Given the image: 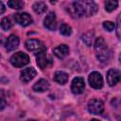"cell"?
Here are the masks:
<instances>
[{"instance_id": "20", "label": "cell", "mask_w": 121, "mask_h": 121, "mask_svg": "<svg viewBox=\"0 0 121 121\" xmlns=\"http://www.w3.org/2000/svg\"><path fill=\"white\" fill-rule=\"evenodd\" d=\"M60 32L64 36H69L72 33V28L67 24H61L60 27Z\"/></svg>"}, {"instance_id": "6", "label": "cell", "mask_w": 121, "mask_h": 121, "mask_svg": "<svg viewBox=\"0 0 121 121\" xmlns=\"http://www.w3.org/2000/svg\"><path fill=\"white\" fill-rule=\"evenodd\" d=\"M88 80L90 86L95 89H101L103 86V78L98 72H92L89 75Z\"/></svg>"}, {"instance_id": "25", "label": "cell", "mask_w": 121, "mask_h": 121, "mask_svg": "<svg viewBox=\"0 0 121 121\" xmlns=\"http://www.w3.org/2000/svg\"><path fill=\"white\" fill-rule=\"evenodd\" d=\"M6 105H7L6 100H5L3 97H0V111L4 110V109H5V107H6Z\"/></svg>"}, {"instance_id": "19", "label": "cell", "mask_w": 121, "mask_h": 121, "mask_svg": "<svg viewBox=\"0 0 121 121\" xmlns=\"http://www.w3.org/2000/svg\"><path fill=\"white\" fill-rule=\"evenodd\" d=\"M9 7L14 9H21L24 7V3L22 0H9Z\"/></svg>"}, {"instance_id": "1", "label": "cell", "mask_w": 121, "mask_h": 121, "mask_svg": "<svg viewBox=\"0 0 121 121\" xmlns=\"http://www.w3.org/2000/svg\"><path fill=\"white\" fill-rule=\"evenodd\" d=\"M97 5L94 0H76L73 9L78 17H89L97 11Z\"/></svg>"}, {"instance_id": "3", "label": "cell", "mask_w": 121, "mask_h": 121, "mask_svg": "<svg viewBox=\"0 0 121 121\" xmlns=\"http://www.w3.org/2000/svg\"><path fill=\"white\" fill-rule=\"evenodd\" d=\"M10 63L15 67H23L29 62V57L24 52H16L10 57Z\"/></svg>"}, {"instance_id": "13", "label": "cell", "mask_w": 121, "mask_h": 121, "mask_svg": "<svg viewBox=\"0 0 121 121\" xmlns=\"http://www.w3.org/2000/svg\"><path fill=\"white\" fill-rule=\"evenodd\" d=\"M19 45V38L15 35H10L7 41H6V43H5V46L7 48L8 51H12L14 50L15 48H17Z\"/></svg>"}, {"instance_id": "9", "label": "cell", "mask_w": 121, "mask_h": 121, "mask_svg": "<svg viewBox=\"0 0 121 121\" xmlns=\"http://www.w3.org/2000/svg\"><path fill=\"white\" fill-rule=\"evenodd\" d=\"M46 50L39 52L36 54V60H37V64L39 65V67L41 69H44L46 68L48 65H50L52 63V61L50 60H48L46 58Z\"/></svg>"}, {"instance_id": "26", "label": "cell", "mask_w": 121, "mask_h": 121, "mask_svg": "<svg viewBox=\"0 0 121 121\" xmlns=\"http://www.w3.org/2000/svg\"><path fill=\"white\" fill-rule=\"evenodd\" d=\"M4 11H5V6H4V4L0 1V14H2Z\"/></svg>"}, {"instance_id": "14", "label": "cell", "mask_w": 121, "mask_h": 121, "mask_svg": "<svg viewBox=\"0 0 121 121\" xmlns=\"http://www.w3.org/2000/svg\"><path fill=\"white\" fill-rule=\"evenodd\" d=\"M53 53L56 57H58L60 59H63L64 57H66L68 55L69 47L66 44H60V45H59L53 49Z\"/></svg>"}, {"instance_id": "23", "label": "cell", "mask_w": 121, "mask_h": 121, "mask_svg": "<svg viewBox=\"0 0 121 121\" xmlns=\"http://www.w3.org/2000/svg\"><path fill=\"white\" fill-rule=\"evenodd\" d=\"M103 27L107 31H112V30L114 29V23H112L111 21H105L103 23Z\"/></svg>"}, {"instance_id": "16", "label": "cell", "mask_w": 121, "mask_h": 121, "mask_svg": "<svg viewBox=\"0 0 121 121\" xmlns=\"http://www.w3.org/2000/svg\"><path fill=\"white\" fill-rule=\"evenodd\" d=\"M54 80L59 84H65L68 81V75L62 71H57L54 74Z\"/></svg>"}, {"instance_id": "22", "label": "cell", "mask_w": 121, "mask_h": 121, "mask_svg": "<svg viewBox=\"0 0 121 121\" xmlns=\"http://www.w3.org/2000/svg\"><path fill=\"white\" fill-rule=\"evenodd\" d=\"M82 40L84 41V43H85L88 46H90V45L92 44V41H93V33L88 32L87 34H85V35L82 37Z\"/></svg>"}, {"instance_id": "24", "label": "cell", "mask_w": 121, "mask_h": 121, "mask_svg": "<svg viewBox=\"0 0 121 121\" xmlns=\"http://www.w3.org/2000/svg\"><path fill=\"white\" fill-rule=\"evenodd\" d=\"M120 17L118 16L117 18V27H116V35H117V38L120 39Z\"/></svg>"}, {"instance_id": "27", "label": "cell", "mask_w": 121, "mask_h": 121, "mask_svg": "<svg viewBox=\"0 0 121 121\" xmlns=\"http://www.w3.org/2000/svg\"><path fill=\"white\" fill-rule=\"evenodd\" d=\"M57 1H58V0H50V2H51V3H53V4H55Z\"/></svg>"}, {"instance_id": "18", "label": "cell", "mask_w": 121, "mask_h": 121, "mask_svg": "<svg viewBox=\"0 0 121 121\" xmlns=\"http://www.w3.org/2000/svg\"><path fill=\"white\" fill-rule=\"evenodd\" d=\"M118 6L117 0H106L105 2V9L107 11H112L114 10Z\"/></svg>"}, {"instance_id": "15", "label": "cell", "mask_w": 121, "mask_h": 121, "mask_svg": "<svg viewBox=\"0 0 121 121\" xmlns=\"http://www.w3.org/2000/svg\"><path fill=\"white\" fill-rule=\"evenodd\" d=\"M48 88H49V83H48L47 80H45V79H43V78L38 80V81L33 85V90H34L35 92H40V93L47 91Z\"/></svg>"}, {"instance_id": "7", "label": "cell", "mask_w": 121, "mask_h": 121, "mask_svg": "<svg viewBox=\"0 0 121 121\" xmlns=\"http://www.w3.org/2000/svg\"><path fill=\"white\" fill-rule=\"evenodd\" d=\"M14 20L17 24H19L22 26H26L30 24H32L33 19L32 17L26 13V12H18L14 14Z\"/></svg>"}, {"instance_id": "11", "label": "cell", "mask_w": 121, "mask_h": 121, "mask_svg": "<svg viewBox=\"0 0 121 121\" xmlns=\"http://www.w3.org/2000/svg\"><path fill=\"white\" fill-rule=\"evenodd\" d=\"M120 80V73L116 69H111L109 70L107 74V81L110 86H114L117 84Z\"/></svg>"}, {"instance_id": "17", "label": "cell", "mask_w": 121, "mask_h": 121, "mask_svg": "<svg viewBox=\"0 0 121 121\" xmlns=\"http://www.w3.org/2000/svg\"><path fill=\"white\" fill-rule=\"evenodd\" d=\"M32 9H33V10H34L35 13L42 14V13H43L47 9V7H46L45 3H43V2H36L32 6Z\"/></svg>"}, {"instance_id": "2", "label": "cell", "mask_w": 121, "mask_h": 121, "mask_svg": "<svg viewBox=\"0 0 121 121\" xmlns=\"http://www.w3.org/2000/svg\"><path fill=\"white\" fill-rule=\"evenodd\" d=\"M95 50L96 58L101 62H107L110 59V50L108 48V45L106 44L104 39L102 37H99L95 42Z\"/></svg>"}, {"instance_id": "8", "label": "cell", "mask_w": 121, "mask_h": 121, "mask_svg": "<svg viewBox=\"0 0 121 121\" xmlns=\"http://www.w3.org/2000/svg\"><path fill=\"white\" fill-rule=\"evenodd\" d=\"M85 88V83L84 79L80 77H77L73 79L72 85H71V90L74 94H81L84 91Z\"/></svg>"}, {"instance_id": "5", "label": "cell", "mask_w": 121, "mask_h": 121, "mask_svg": "<svg viewBox=\"0 0 121 121\" xmlns=\"http://www.w3.org/2000/svg\"><path fill=\"white\" fill-rule=\"evenodd\" d=\"M88 111L92 114H100L104 111V104L101 100L92 99L88 102Z\"/></svg>"}, {"instance_id": "10", "label": "cell", "mask_w": 121, "mask_h": 121, "mask_svg": "<svg viewBox=\"0 0 121 121\" xmlns=\"http://www.w3.org/2000/svg\"><path fill=\"white\" fill-rule=\"evenodd\" d=\"M36 74H37V72L33 67H27V68H25V69L22 70L20 78L23 82L26 83V82L30 81L32 78H34Z\"/></svg>"}, {"instance_id": "12", "label": "cell", "mask_w": 121, "mask_h": 121, "mask_svg": "<svg viewBox=\"0 0 121 121\" xmlns=\"http://www.w3.org/2000/svg\"><path fill=\"white\" fill-rule=\"evenodd\" d=\"M44 26L49 30H55L57 26V21H56V15L54 12H49L43 21Z\"/></svg>"}, {"instance_id": "21", "label": "cell", "mask_w": 121, "mask_h": 121, "mask_svg": "<svg viewBox=\"0 0 121 121\" xmlns=\"http://www.w3.org/2000/svg\"><path fill=\"white\" fill-rule=\"evenodd\" d=\"M0 26H1V27H2L4 30H9V28H11V26H12V23L10 22V20H9V18L5 17V18H3V19L1 20Z\"/></svg>"}, {"instance_id": "4", "label": "cell", "mask_w": 121, "mask_h": 121, "mask_svg": "<svg viewBox=\"0 0 121 121\" xmlns=\"http://www.w3.org/2000/svg\"><path fill=\"white\" fill-rule=\"evenodd\" d=\"M26 48L28 51L34 52L35 54L46 50L45 46L43 45V43L42 42H40L38 40H34V39H31V40L26 41Z\"/></svg>"}]
</instances>
